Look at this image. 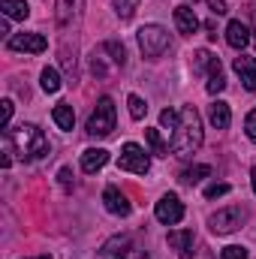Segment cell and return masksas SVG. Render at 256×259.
Masks as SVG:
<instances>
[{
  "label": "cell",
  "instance_id": "cell-31",
  "mask_svg": "<svg viewBox=\"0 0 256 259\" xmlns=\"http://www.w3.org/2000/svg\"><path fill=\"white\" fill-rule=\"evenodd\" d=\"M244 130H247V139H250V142L256 145V109L250 112V115H247V121H244Z\"/></svg>",
  "mask_w": 256,
  "mask_h": 259
},
{
  "label": "cell",
  "instance_id": "cell-28",
  "mask_svg": "<svg viewBox=\"0 0 256 259\" xmlns=\"http://www.w3.org/2000/svg\"><path fill=\"white\" fill-rule=\"evenodd\" d=\"M211 61H214V58H211L208 52H196V55H193V69H196V72H199V69H208Z\"/></svg>",
  "mask_w": 256,
  "mask_h": 259
},
{
  "label": "cell",
  "instance_id": "cell-12",
  "mask_svg": "<svg viewBox=\"0 0 256 259\" xmlns=\"http://www.w3.org/2000/svg\"><path fill=\"white\" fill-rule=\"evenodd\" d=\"M232 66H235V72H238L241 84H244L247 91H253V94H256V61H253V58H247V55H238Z\"/></svg>",
  "mask_w": 256,
  "mask_h": 259
},
{
  "label": "cell",
  "instance_id": "cell-34",
  "mask_svg": "<svg viewBox=\"0 0 256 259\" xmlns=\"http://www.w3.org/2000/svg\"><path fill=\"white\" fill-rule=\"evenodd\" d=\"M0 33H9V18L3 15V21H0Z\"/></svg>",
  "mask_w": 256,
  "mask_h": 259
},
{
  "label": "cell",
  "instance_id": "cell-3",
  "mask_svg": "<svg viewBox=\"0 0 256 259\" xmlns=\"http://www.w3.org/2000/svg\"><path fill=\"white\" fill-rule=\"evenodd\" d=\"M115 100L112 97H100L97 100V109L91 112V118H88V136H94V139H106V136H112V130H115Z\"/></svg>",
  "mask_w": 256,
  "mask_h": 259
},
{
  "label": "cell",
  "instance_id": "cell-11",
  "mask_svg": "<svg viewBox=\"0 0 256 259\" xmlns=\"http://www.w3.org/2000/svg\"><path fill=\"white\" fill-rule=\"evenodd\" d=\"M103 205H106V211H109V214H115V217H127V214H130L127 196L121 193L118 187H106V190H103Z\"/></svg>",
  "mask_w": 256,
  "mask_h": 259
},
{
  "label": "cell",
  "instance_id": "cell-35",
  "mask_svg": "<svg viewBox=\"0 0 256 259\" xmlns=\"http://www.w3.org/2000/svg\"><path fill=\"white\" fill-rule=\"evenodd\" d=\"M250 184H253V193H256V166H253V172H250Z\"/></svg>",
  "mask_w": 256,
  "mask_h": 259
},
{
  "label": "cell",
  "instance_id": "cell-4",
  "mask_svg": "<svg viewBox=\"0 0 256 259\" xmlns=\"http://www.w3.org/2000/svg\"><path fill=\"white\" fill-rule=\"evenodd\" d=\"M97 259H148V250H142V247L133 241V235H112V238L100 247Z\"/></svg>",
  "mask_w": 256,
  "mask_h": 259
},
{
  "label": "cell",
  "instance_id": "cell-36",
  "mask_svg": "<svg viewBox=\"0 0 256 259\" xmlns=\"http://www.w3.org/2000/svg\"><path fill=\"white\" fill-rule=\"evenodd\" d=\"M27 259H52L49 253H42V256H27Z\"/></svg>",
  "mask_w": 256,
  "mask_h": 259
},
{
  "label": "cell",
  "instance_id": "cell-19",
  "mask_svg": "<svg viewBox=\"0 0 256 259\" xmlns=\"http://www.w3.org/2000/svg\"><path fill=\"white\" fill-rule=\"evenodd\" d=\"M208 118H211V124L217 130H226L229 127V121H232V112H229V103H223V100H217L214 106H211V112H208Z\"/></svg>",
  "mask_w": 256,
  "mask_h": 259
},
{
  "label": "cell",
  "instance_id": "cell-8",
  "mask_svg": "<svg viewBox=\"0 0 256 259\" xmlns=\"http://www.w3.org/2000/svg\"><path fill=\"white\" fill-rule=\"evenodd\" d=\"M154 214H157V220H160V223L175 226V223H181V217H184V205H181V199H178L175 193H166V196H160V202H157Z\"/></svg>",
  "mask_w": 256,
  "mask_h": 259
},
{
  "label": "cell",
  "instance_id": "cell-17",
  "mask_svg": "<svg viewBox=\"0 0 256 259\" xmlns=\"http://www.w3.org/2000/svg\"><path fill=\"white\" fill-rule=\"evenodd\" d=\"M0 12L6 18H15V21H24L30 15V6L27 0H0Z\"/></svg>",
  "mask_w": 256,
  "mask_h": 259
},
{
  "label": "cell",
  "instance_id": "cell-1",
  "mask_svg": "<svg viewBox=\"0 0 256 259\" xmlns=\"http://www.w3.org/2000/svg\"><path fill=\"white\" fill-rule=\"evenodd\" d=\"M160 124L172 130L169 148L175 157H190L202 145V118L193 106H181V109H163L160 112Z\"/></svg>",
  "mask_w": 256,
  "mask_h": 259
},
{
  "label": "cell",
  "instance_id": "cell-29",
  "mask_svg": "<svg viewBox=\"0 0 256 259\" xmlns=\"http://www.w3.org/2000/svg\"><path fill=\"white\" fill-rule=\"evenodd\" d=\"M226 193H229V184H223V181L205 187V199H217V196H226Z\"/></svg>",
  "mask_w": 256,
  "mask_h": 259
},
{
  "label": "cell",
  "instance_id": "cell-9",
  "mask_svg": "<svg viewBox=\"0 0 256 259\" xmlns=\"http://www.w3.org/2000/svg\"><path fill=\"white\" fill-rule=\"evenodd\" d=\"M81 6H84V0H58V12H55L58 30H75V24L81 18Z\"/></svg>",
  "mask_w": 256,
  "mask_h": 259
},
{
  "label": "cell",
  "instance_id": "cell-14",
  "mask_svg": "<svg viewBox=\"0 0 256 259\" xmlns=\"http://www.w3.org/2000/svg\"><path fill=\"white\" fill-rule=\"evenodd\" d=\"M226 42L232 46V49H244L247 42H250V30H247V24H241V21H229L226 24Z\"/></svg>",
  "mask_w": 256,
  "mask_h": 259
},
{
  "label": "cell",
  "instance_id": "cell-13",
  "mask_svg": "<svg viewBox=\"0 0 256 259\" xmlns=\"http://www.w3.org/2000/svg\"><path fill=\"white\" fill-rule=\"evenodd\" d=\"M109 163V151H103V148H88L84 154H81V172H100L103 166Z\"/></svg>",
  "mask_w": 256,
  "mask_h": 259
},
{
  "label": "cell",
  "instance_id": "cell-5",
  "mask_svg": "<svg viewBox=\"0 0 256 259\" xmlns=\"http://www.w3.org/2000/svg\"><path fill=\"white\" fill-rule=\"evenodd\" d=\"M139 49L145 58L157 61L160 55L169 52V33L160 24H145V27H139Z\"/></svg>",
  "mask_w": 256,
  "mask_h": 259
},
{
  "label": "cell",
  "instance_id": "cell-15",
  "mask_svg": "<svg viewBox=\"0 0 256 259\" xmlns=\"http://www.w3.org/2000/svg\"><path fill=\"white\" fill-rule=\"evenodd\" d=\"M193 232L190 229H181V232H169V244L178 250V256L181 259H190L193 256Z\"/></svg>",
  "mask_w": 256,
  "mask_h": 259
},
{
  "label": "cell",
  "instance_id": "cell-25",
  "mask_svg": "<svg viewBox=\"0 0 256 259\" xmlns=\"http://www.w3.org/2000/svg\"><path fill=\"white\" fill-rule=\"evenodd\" d=\"M103 52H109V55H112V61H115L118 66H124V64H127V52H124V46H121V42L109 39V42L103 46Z\"/></svg>",
  "mask_w": 256,
  "mask_h": 259
},
{
  "label": "cell",
  "instance_id": "cell-32",
  "mask_svg": "<svg viewBox=\"0 0 256 259\" xmlns=\"http://www.w3.org/2000/svg\"><path fill=\"white\" fill-rule=\"evenodd\" d=\"M208 6H211L214 15H226V12H229V9H226V0H208Z\"/></svg>",
  "mask_w": 256,
  "mask_h": 259
},
{
  "label": "cell",
  "instance_id": "cell-20",
  "mask_svg": "<svg viewBox=\"0 0 256 259\" xmlns=\"http://www.w3.org/2000/svg\"><path fill=\"white\" fill-rule=\"evenodd\" d=\"M52 118H55V124H58L61 130H72L75 127V112H72L69 103H58L55 112H52Z\"/></svg>",
  "mask_w": 256,
  "mask_h": 259
},
{
  "label": "cell",
  "instance_id": "cell-6",
  "mask_svg": "<svg viewBox=\"0 0 256 259\" xmlns=\"http://www.w3.org/2000/svg\"><path fill=\"white\" fill-rule=\"evenodd\" d=\"M118 166H121L124 172H133V175H148V169H151V160H148L145 148H139L136 142H127V145L121 148Z\"/></svg>",
  "mask_w": 256,
  "mask_h": 259
},
{
  "label": "cell",
  "instance_id": "cell-22",
  "mask_svg": "<svg viewBox=\"0 0 256 259\" xmlns=\"http://www.w3.org/2000/svg\"><path fill=\"white\" fill-rule=\"evenodd\" d=\"M208 175H211V166H190V169H184V172H181V181H184V184H199V181H205V178H208Z\"/></svg>",
  "mask_w": 256,
  "mask_h": 259
},
{
  "label": "cell",
  "instance_id": "cell-2",
  "mask_svg": "<svg viewBox=\"0 0 256 259\" xmlns=\"http://www.w3.org/2000/svg\"><path fill=\"white\" fill-rule=\"evenodd\" d=\"M9 139H12V148L18 151L21 160H42V157L52 154V145H49L46 133L36 127V124H21L18 130L9 133Z\"/></svg>",
  "mask_w": 256,
  "mask_h": 259
},
{
  "label": "cell",
  "instance_id": "cell-30",
  "mask_svg": "<svg viewBox=\"0 0 256 259\" xmlns=\"http://www.w3.org/2000/svg\"><path fill=\"white\" fill-rule=\"evenodd\" d=\"M0 106H3V109H0V124H3V130H6V127H9V118H12V109H15V106H12V100H3Z\"/></svg>",
  "mask_w": 256,
  "mask_h": 259
},
{
  "label": "cell",
  "instance_id": "cell-26",
  "mask_svg": "<svg viewBox=\"0 0 256 259\" xmlns=\"http://www.w3.org/2000/svg\"><path fill=\"white\" fill-rule=\"evenodd\" d=\"M115 3V12L127 21V18H133V12H136V0H112Z\"/></svg>",
  "mask_w": 256,
  "mask_h": 259
},
{
  "label": "cell",
  "instance_id": "cell-23",
  "mask_svg": "<svg viewBox=\"0 0 256 259\" xmlns=\"http://www.w3.org/2000/svg\"><path fill=\"white\" fill-rule=\"evenodd\" d=\"M145 139H148V145H151V151L154 154H160V157H166L172 148L163 142V136H160V130H145Z\"/></svg>",
  "mask_w": 256,
  "mask_h": 259
},
{
  "label": "cell",
  "instance_id": "cell-16",
  "mask_svg": "<svg viewBox=\"0 0 256 259\" xmlns=\"http://www.w3.org/2000/svg\"><path fill=\"white\" fill-rule=\"evenodd\" d=\"M175 27L181 30V33H196L199 30V18H196V12H193L190 6H178L175 9Z\"/></svg>",
  "mask_w": 256,
  "mask_h": 259
},
{
  "label": "cell",
  "instance_id": "cell-21",
  "mask_svg": "<svg viewBox=\"0 0 256 259\" xmlns=\"http://www.w3.org/2000/svg\"><path fill=\"white\" fill-rule=\"evenodd\" d=\"M39 84H42V91H46V94H58V91H61V75H58V69L46 66V69H42V75H39Z\"/></svg>",
  "mask_w": 256,
  "mask_h": 259
},
{
  "label": "cell",
  "instance_id": "cell-18",
  "mask_svg": "<svg viewBox=\"0 0 256 259\" xmlns=\"http://www.w3.org/2000/svg\"><path fill=\"white\" fill-rule=\"evenodd\" d=\"M208 94H220L226 88V75H223V66H220V58H214L211 66H208Z\"/></svg>",
  "mask_w": 256,
  "mask_h": 259
},
{
  "label": "cell",
  "instance_id": "cell-27",
  "mask_svg": "<svg viewBox=\"0 0 256 259\" xmlns=\"http://www.w3.org/2000/svg\"><path fill=\"white\" fill-rule=\"evenodd\" d=\"M220 259H247V247H238V244H229L220 250Z\"/></svg>",
  "mask_w": 256,
  "mask_h": 259
},
{
  "label": "cell",
  "instance_id": "cell-7",
  "mask_svg": "<svg viewBox=\"0 0 256 259\" xmlns=\"http://www.w3.org/2000/svg\"><path fill=\"white\" fill-rule=\"evenodd\" d=\"M241 223H244V211L235 208V205H232V208H220L217 214L208 217V226H211L214 235H229V232L241 229Z\"/></svg>",
  "mask_w": 256,
  "mask_h": 259
},
{
  "label": "cell",
  "instance_id": "cell-33",
  "mask_svg": "<svg viewBox=\"0 0 256 259\" xmlns=\"http://www.w3.org/2000/svg\"><path fill=\"white\" fill-rule=\"evenodd\" d=\"M58 178H61V184H64L66 190L72 187V175H69V169H61V175H58Z\"/></svg>",
  "mask_w": 256,
  "mask_h": 259
},
{
  "label": "cell",
  "instance_id": "cell-24",
  "mask_svg": "<svg viewBox=\"0 0 256 259\" xmlns=\"http://www.w3.org/2000/svg\"><path fill=\"white\" fill-rule=\"evenodd\" d=\"M127 106H130V118H133V121H142V118L148 115V106H145V100H142V97H136V94H130Z\"/></svg>",
  "mask_w": 256,
  "mask_h": 259
},
{
  "label": "cell",
  "instance_id": "cell-10",
  "mask_svg": "<svg viewBox=\"0 0 256 259\" xmlns=\"http://www.w3.org/2000/svg\"><path fill=\"white\" fill-rule=\"evenodd\" d=\"M49 49V39L42 33H15L9 36V52H30V55H42Z\"/></svg>",
  "mask_w": 256,
  "mask_h": 259
}]
</instances>
